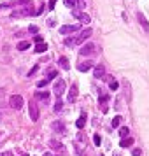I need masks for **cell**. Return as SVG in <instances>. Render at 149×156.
I'll return each mask as SVG.
<instances>
[{
  "label": "cell",
  "mask_w": 149,
  "mask_h": 156,
  "mask_svg": "<svg viewBox=\"0 0 149 156\" xmlns=\"http://www.w3.org/2000/svg\"><path fill=\"white\" fill-rule=\"evenodd\" d=\"M9 104H11L12 109L20 111V109L23 107V97H21V95H12V97L9 98Z\"/></svg>",
  "instance_id": "obj_1"
},
{
  "label": "cell",
  "mask_w": 149,
  "mask_h": 156,
  "mask_svg": "<svg viewBox=\"0 0 149 156\" xmlns=\"http://www.w3.org/2000/svg\"><path fill=\"white\" fill-rule=\"evenodd\" d=\"M30 14H35L34 9H32V5H25V7L20 9V11H14V12H12V18H23V16H30Z\"/></svg>",
  "instance_id": "obj_2"
},
{
  "label": "cell",
  "mask_w": 149,
  "mask_h": 156,
  "mask_svg": "<svg viewBox=\"0 0 149 156\" xmlns=\"http://www.w3.org/2000/svg\"><path fill=\"white\" fill-rule=\"evenodd\" d=\"M28 114H30V119L34 121V123H37V121H39V107H37L35 102H30Z\"/></svg>",
  "instance_id": "obj_3"
},
{
  "label": "cell",
  "mask_w": 149,
  "mask_h": 156,
  "mask_svg": "<svg viewBox=\"0 0 149 156\" xmlns=\"http://www.w3.org/2000/svg\"><path fill=\"white\" fill-rule=\"evenodd\" d=\"M53 91H55L56 97H62V95H63V93H65V81H63V79H58L56 83H55Z\"/></svg>",
  "instance_id": "obj_4"
},
{
  "label": "cell",
  "mask_w": 149,
  "mask_h": 156,
  "mask_svg": "<svg viewBox=\"0 0 149 156\" xmlns=\"http://www.w3.org/2000/svg\"><path fill=\"white\" fill-rule=\"evenodd\" d=\"M81 28L79 25H63V27H60V34H63V35H69L72 32H77Z\"/></svg>",
  "instance_id": "obj_5"
},
{
  "label": "cell",
  "mask_w": 149,
  "mask_h": 156,
  "mask_svg": "<svg viewBox=\"0 0 149 156\" xmlns=\"http://www.w3.org/2000/svg\"><path fill=\"white\" fill-rule=\"evenodd\" d=\"M91 34H93V30H91V28L83 30V32H81V35L77 37V44H83L86 39H88V37H91Z\"/></svg>",
  "instance_id": "obj_6"
},
{
  "label": "cell",
  "mask_w": 149,
  "mask_h": 156,
  "mask_svg": "<svg viewBox=\"0 0 149 156\" xmlns=\"http://www.w3.org/2000/svg\"><path fill=\"white\" fill-rule=\"evenodd\" d=\"M93 76L97 79H104L105 77V67L104 65H98V67H95V72H93Z\"/></svg>",
  "instance_id": "obj_7"
},
{
  "label": "cell",
  "mask_w": 149,
  "mask_h": 156,
  "mask_svg": "<svg viewBox=\"0 0 149 156\" xmlns=\"http://www.w3.org/2000/svg\"><path fill=\"white\" fill-rule=\"evenodd\" d=\"M91 53H95V46H93V44H86V46H83V48H81V55H83V56H86V55H91Z\"/></svg>",
  "instance_id": "obj_8"
},
{
  "label": "cell",
  "mask_w": 149,
  "mask_h": 156,
  "mask_svg": "<svg viewBox=\"0 0 149 156\" xmlns=\"http://www.w3.org/2000/svg\"><path fill=\"white\" fill-rule=\"evenodd\" d=\"M107 102H109V95H102L98 98V104L102 105V111L104 112H107Z\"/></svg>",
  "instance_id": "obj_9"
},
{
  "label": "cell",
  "mask_w": 149,
  "mask_h": 156,
  "mask_svg": "<svg viewBox=\"0 0 149 156\" xmlns=\"http://www.w3.org/2000/svg\"><path fill=\"white\" fill-rule=\"evenodd\" d=\"M91 67H93V62H84V63H79V65H77L79 72H88Z\"/></svg>",
  "instance_id": "obj_10"
},
{
  "label": "cell",
  "mask_w": 149,
  "mask_h": 156,
  "mask_svg": "<svg viewBox=\"0 0 149 156\" xmlns=\"http://www.w3.org/2000/svg\"><path fill=\"white\" fill-rule=\"evenodd\" d=\"M51 128H53L55 132H58V133H65V126H63V123H58V121H55V123L51 125Z\"/></svg>",
  "instance_id": "obj_11"
},
{
  "label": "cell",
  "mask_w": 149,
  "mask_h": 156,
  "mask_svg": "<svg viewBox=\"0 0 149 156\" xmlns=\"http://www.w3.org/2000/svg\"><path fill=\"white\" fill-rule=\"evenodd\" d=\"M49 147L55 149V151H63V146H62L58 140H55V139H51L49 140Z\"/></svg>",
  "instance_id": "obj_12"
},
{
  "label": "cell",
  "mask_w": 149,
  "mask_h": 156,
  "mask_svg": "<svg viewBox=\"0 0 149 156\" xmlns=\"http://www.w3.org/2000/svg\"><path fill=\"white\" fill-rule=\"evenodd\" d=\"M35 98L48 102V100H49V93H48V91H37V93H35Z\"/></svg>",
  "instance_id": "obj_13"
},
{
  "label": "cell",
  "mask_w": 149,
  "mask_h": 156,
  "mask_svg": "<svg viewBox=\"0 0 149 156\" xmlns=\"http://www.w3.org/2000/svg\"><path fill=\"white\" fill-rule=\"evenodd\" d=\"M132 144H133V139H132V137H125V139H121V142H119L121 147H130Z\"/></svg>",
  "instance_id": "obj_14"
},
{
  "label": "cell",
  "mask_w": 149,
  "mask_h": 156,
  "mask_svg": "<svg viewBox=\"0 0 149 156\" xmlns=\"http://www.w3.org/2000/svg\"><path fill=\"white\" fill-rule=\"evenodd\" d=\"M76 98H77V86L74 84L70 88V91H69V100H70V102H74Z\"/></svg>",
  "instance_id": "obj_15"
},
{
  "label": "cell",
  "mask_w": 149,
  "mask_h": 156,
  "mask_svg": "<svg viewBox=\"0 0 149 156\" xmlns=\"http://www.w3.org/2000/svg\"><path fill=\"white\" fill-rule=\"evenodd\" d=\"M84 125H86V114H83V116L76 121V126H77L79 130H83V128H84Z\"/></svg>",
  "instance_id": "obj_16"
},
{
  "label": "cell",
  "mask_w": 149,
  "mask_h": 156,
  "mask_svg": "<svg viewBox=\"0 0 149 156\" xmlns=\"http://www.w3.org/2000/svg\"><path fill=\"white\" fill-rule=\"evenodd\" d=\"M139 23L142 25V28L146 30V32H149V23H147V20H146L142 14H139Z\"/></svg>",
  "instance_id": "obj_17"
},
{
  "label": "cell",
  "mask_w": 149,
  "mask_h": 156,
  "mask_svg": "<svg viewBox=\"0 0 149 156\" xmlns=\"http://www.w3.org/2000/svg\"><path fill=\"white\" fill-rule=\"evenodd\" d=\"M60 67H62L63 70H69V69H70V65H69V60H67L65 56L60 58Z\"/></svg>",
  "instance_id": "obj_18"
},
{
  "label": "cell",
  "mask_w": 149,
  "mask_h": 156,
  "mask_svg": "<svg viewBox=\"0 0 149 156\" xmlns=\"http://www.w3.org/2000/svg\"><path fill=\"white\" fill-rule=\"evenodd\" d=\"M46 49H48L46 42H37V46H35V53H44Z\"/></svg>",
  "instance_id": "obj_19"
},
{
  "label": "cell",
  "mask_w": 149,
  "mask_h": 156,
  "mask_svg": "<svg viewBox=\"0 0 149 156\" xmlns=\"http://www.w3.org/2000/svg\"><path fill=\"white\" fill-rule=\"evenodd\" d=\"M28 48H30V42H28V41H21V42L18 44V49H20V51H27Z\"/></svg>",
  "instance_id": "obj_20"
},
{
  "label": "cell",
  "mask_w": 149,
  "mask_h": 156,
  "mask_svg": "<svg viewBox=\"0 0 149 156\" xmlns=\"http://www.w3.org/2000/svg\"><path fill=\"white\" fill-rule=\"evenodd\" d=\"M79 21H81V23H86V25H88V23L91 21V18H90L88 14H84V12H81V14H79Z\"/></svg>",
  "instance_id": "obj_21"
},
{
  "label": "cell",
  "mask_w": 149,
  "mask_h": 156,
  "mask_svg": "<svg viewBox=\"0 0 149 156\" xmlns=\"http://www.w3.org/2000/svg\"><path fill=\"white\" fill-rule=\"evenodd\" d=\"M76 44H77V39H74V37H67L65 39V46H69V48L70 46H76Z\"/></svg>",
  "instance_id": "obj_22"
},
{
  "label": "cell",
  "mask_w": 149,
  "mask_h": 156,
  "mask_svg": "<svg viewBox=\"0 0 149 156\" xmlns=\"http://www.w3.org/2000/svg\"><path fill=\"white\" fill-rule=\"evenodd\" d=\"M63 2H65V5H67V7H70V9L77 7V0H63Z\"/></svg>",
  "instance_id": "obj_23"
},
{
  "label": "cell",
  "mask_w": 149,
  "mask_h": 156,
  "mask_svg": "<svg viewBox=\"0 0 149 156\" xmlns=\"http://www.w3.org/2000/svg\"><path fill=\"white\" fill-rule=\"evenodd\" d=\"M128 133H130V130H128V126L119 128V135H121V139H125V137H128Z\"/></svg>",
  "instance_id": "obj_24"
},
{
  "label": "cell",
  "mask_w": 149,
  "mask_h": 156,
  "mask_svg": "<svg viewBox=\"0 0 149 156\" xmlns=\"http://www.w3.org/2000/svg\"><path fill=\"white\" fill-rule=\"evenodd\" d=\"M53 109H55V112H60V111L63 109V102H62V100L58 98V102L55 104V107H53Z\"/></svg>",
  "instance_id": "obj_25"
},
{
  "label": "cell",
  "mask_w": 149,
  "mask_h": 156,
  "mask_svg": "<svg viewBox=\"0 0 149 156\" xmlns=\"http://www.w3.org/2000/svg\"><path fill=\"white\" fill-rule=\"evenodd\" d=\"M109 88H111L112 91H116V90L119 88V84H118V81H114V79H111V83H109Z\"/></svg>",
  "instance_id": "obj_26"
},
{
  "label": "cell",
  "mask_w": 149,
  "mask_h": 156,
  "mask_svg": "<svg viewBox=\"0 0 149 156\" xmlns=\"http://www.w3.org/2000/svg\"><path fill=\"white\" fill-rule=\"evenodd\" d=\"M58 74H56V70H51L49 74H48V81H53V79L56 77Z\"/></svg>",
  "instance_id": "obj_27"
},
{
  "label": "cell",
  "mask_w": 149,
  "mask_h": 156,
  "mask_svg": "<svg viewBox=\"0 0 149 156\" xmlns=\"http://www.w3.org/2000/svg\"><path fill=\"white\" fill-rule=\"evenodd\" d=\"M119 121H121V118H114V119H112V128L119 126Z\"/></svg>",
  "instance_id": "obj_28"
},
{
  "label": "cell",
  "mask_w": 149,
  "mask_h": 156,
  "mask_svg": "<svg viewBox=\"0 0 149 156\" xmlns=\"http://www.w3.org/2000/svg\"><path fill=\"white\" fill-rule=\"evenodd\" d=\"M48 83H49L48 79H44V81H39V83H37V88H44V86L48 84Z\"/></svg>",
  "instance_id": "obj_29"
},
{
  "label": "cell",
  "mask_w": 149,
  "mask_h": 156,
  "mask_svg": "<svg viewBox=\"0 0 149 156\" xmlns=\"http://www.w3.org/2000/svg\"><path fill=\"white\" fill-rule=\"evenodd\" d=\"M93 142H95L97 146H100V142H102V139H100V135H93Z\"/></svg>",
  "instance_id": "obj_30"
},
{
  "label": "cell",
  "mask_w": 149,
  "mask_h": 156,
  "mask_svg": "<svg viewBox=\"0 0 149 156\" xmlns=\"http://www.w3.org/2000/svg\"><path fill=\"white\" fill-rule=\"evenodd\" d=\"M18 4H21V5H32V0H18Z\"/></svg>",
  "instance_id": "obj_31"
},
{
  "label": "cell",
  "mask_w": 149,
  "mask_h": 156,
  "mask_svg": "<svg viewBox=\"0 0 149 156\" xmlns=\"http://www.w3.org/2000/svg\"><path fill=\"white\" fill-rule=\"evenodd\" d=\"M140 154H142L140 149H133V151H132V156H140Z\"/></svg>",
  "instance_id": "obj_32"
},
{
  "label": "cell",
  "mask_w": 149,
  "mask_h": 156,
  "mask_svg": "<svg viewBox=\"0 0 149 156\" xmlns=\"http://www.w3.org/2000/svg\"><path fill=\"white\" fill-rule=\"evenodd\" d=\"M28 32H32V34H37V32H39V28H37L35 25H32V27L28 28Z\"/></svg>",
  "instance_id": "obj_33"
},
{
  "label": "cell",
  "mask_w": 149,
  "mask_h": 156,
  "mask_svg": "<svg viewBox=\"0 0 149 156\" xmlns=\"http://www.w3.org/2000/svg\"><path fill=\"white\" fill-rule=\"evenodd\" d=\"M55 5H56V0H49V5H48V7H49V9H55Z\"/></svg>",
  "instance_id": "obj_34"
},
{
  "label": "cell",
  "mask_w": 149,
  "mask_h": 156,
  "mask_svg": "<svg viewBox=\"0 0 149 156\" xmlns=\"http://www.w3.org/2000/svg\"><path fill=\"white\" fill-rule=\"evenodd\" d=\"M37 69H39V67H37V65H35V67H34V69H32V70H30V74H28L30 77H32V76H34V74H35V72H37Z\"/></svg>",
  "instance_id": "obj_35"
},
{
  "label": "cell",
  "mask_w": 149,
  "mask_h": 156,
  "mask_svg": "<svg viewBox=\"0 0 149 156\" xmlns=\"http://www.w3.org/2000/svg\"><path fill=\"white\" fill-rule=\"evenodd\" d=\"M35 42H42V37H41V35H35Z\"/></svg>",
  "instance_id": "obj_36"
},
{
  "label": "cell",
  "mask_w": 149,
  "mask_h": 156,
  "mask_svg": "<svg viewBox=\"0 0 149 156\" xmlns=\"http://www.w3.org/2000/svg\"><path fill=\"white\" fill-rule=\"evenodd\" d=\"M2 156H14V154H12L11 151H5V153H4V154H2Z\"/></svg>",
  "instance_id": "obj_37"
},
{
  "label": "cell",
  "mask_w": 149,
  "mask_h": 156,
  "mask_svg": "<svg viewBox=\"0 0 149 156\" xmlns=\"http://www.w3.org/2000/svg\"><path fill=\"white\" fill-rule=\"evenodd\" d=\"M44 156H53V154H51V153H46V154H44Z\"/></svg>",
  "instance_id": "obj_38"
},
{
  "label": "cell",
  "mask_w": 149,
  "mask_h": 156,
  "mask_svg": "<svg viewBox=\"0 0 149 156\" xmlns=\"http://www.w3.org/2000/svg\"><path fill=\"white\" fill-rule=\"evenodd\" d=\"M0 121H2V112H0Z\"/></svg>",
  "instance_id": "obj_39"
},
{
  "label": "cell",
  "mask_w": 149,
  "mask_h": 156,
  "mask_svg": "<svg viewBox=\"0 0 149 156\" xmlns=\"http://www.w3.org/2000/svg\"><path fill=\"white\" fill-rule=\"evenodd\" d=\"M0 156H2V154H0Z\"/></svg>",
  "instance_id": "obj_40"
}]
</instances>
